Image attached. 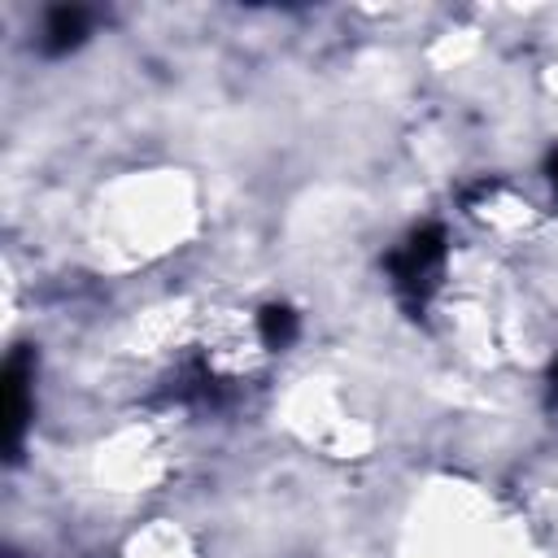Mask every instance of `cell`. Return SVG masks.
<instances>
[{"label": "cell", "mask_w": 558, "mask_h": 558, "mask_svg": "<svg viewBox=\"0 0 558 558\" xmlns=\"http://www.w3.org/2000/svg\"><path fill=\"white\" fill-rule=\"evenodd\" d=\"M440 253H445V235H440L436 227H427V231H418V235L392 257V270H397L401 283H418V279L440 262Z\"/></svg>", "instance_id": "2"}, {"label": "cell", "mask_w": 558, "mask_h": 558, "mask_svg": "<svg viewBox=\"0 0 558 558\" xmlns=\"http://www.w3.org/2000/svg\"><path fill=\"white\" fill-rule=\"evenodd\" d=\"M292 336H296V318H292V310H283V305H270V310H262V340H266L270 349L288 344Z\"/></svg>", "instance_id": "4"}, {"label": "cell", "mask_w": 558, "mask_h": 558, "mask_svg": "<svg viewBox=\"0 0 558 558\" xmlns=\"http://www.w3.org/2000/svg\"><path fill=\"white\" fill-rule=\"evenodd\" d=\"M549 174H554V183H558V157H554V161H549Z\"/></svg>", "instance_id": "5"}, {"label": "cell", "mask_w": 558, "mask_h": 558, "mask_svg": "<svg viewBox=\"0 0 558 558\" xmlns=\"http://www.w3.org/2000/svg\"><path fill=\"white\" fill-rule=\"evenodd\" d=\"M26 353H13L4 366V445L17 449L26 427Z\"/></svg>", "instance_id": "1"}, {"label": "cell", "mask_w": 558, "mask_h": 558, "mask_svg": "<svg viewBox=\"0 0 558 558\" xmlns=\"http://www.w3.org/2000/svg\"><path fill=\"white\" fill-rule=\"evenodd\" d=\"M554 388H558V366H554Z\"/></svg>", "instance_id": "6"}, {"label": "cell", "mask_w": 558, "mask_h": 558, "mask_svg": "<svg viewBox=\"0 0 558 558\" xmlns=\"http://www.w3.org/2000/svg\"><path fill=\"white\" fill-rule=\"evenodd\" d=\"M83 26H87V13H83V9H70V4L52 9L48 22H44V52H65V48H74V44L83 39Z\"/></svg>", "instance_id": "3"}]
</instances>
